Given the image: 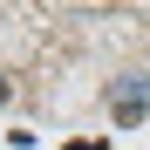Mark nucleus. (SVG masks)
Segmentation results:
<instances>
[{"instance_id":"nucleus-1","label":"nucleus","mask_w":150,"mask_h":150,"mask_svg":"<svg viewBox=\"0 0 150 150\" xmlns=\"http://www.w3.org/2000/svg\"><path fill=\"white\" fill-rule=\"evenodd\" d=\"M143 109H150V75H123V82L109 89V116L123 123V130H137Z\"/></svg>"},{"instance_id":"nucleus-2","label":"nucleus","mask_w":150,"mask_h":150,"mask_svg":"<svg viewBox=\"0 0 150 150\" xmlns=\"http://www.w3.org/2000/svg\"><path fill=\"white\" fill-rule=\"evenodd\" d=\"M7 96H14V82H7V75H0V103H7Z\"/></svg>"},{"instance_id":"nucleus-3","label":"nucleus","mask_w":150,"mask_h":150,"mask_svg":"<svg viewBox=\"0 0 150 150\" xmlns=\"http://www.w3.org/2000/svg\"><path fill=\"white\" fill-rule=\"evenodd\" d=\"M96 150H103V143H96Z\"/></svg>"}]
</instances>
